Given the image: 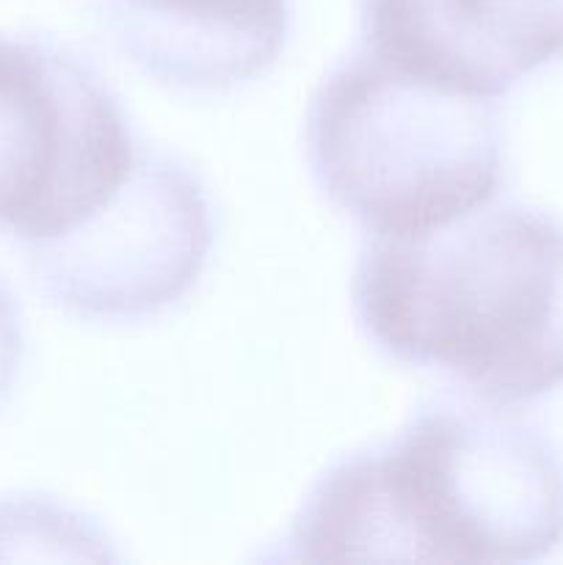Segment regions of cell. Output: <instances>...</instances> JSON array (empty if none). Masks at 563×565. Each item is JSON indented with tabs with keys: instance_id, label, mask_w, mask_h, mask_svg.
<instances>
[{
	"instance_id": "cell-7",
	"label": "cell",
	"mask_w": 563,
	"mask_h": 565,
	"mask_svg": "<svg viewBox=\"0 0 563 565\" xmlns=\"http://www.w3.org/2000/svg\"><path fill=\"white\" fill-rule=\"evenodd\" d=\"M22 351H25V340H22L20 309L0 281V401L14 386L22 364Z\"/></svg>"
},
{
	"instance_id": "cell-4",
	"label": "cell",
	"mask_w": 563,
	"mask_h": 565,
	"mask_svg": "<svg viewBox=\"0 0 563 565\" xmlns=\"http://www.w3.org/2000/svg\"><path fill=\"white\" fill-rule=\"evenodd\" d=\"M138 158L121 99L88 61L0 33V232L59 241L119 193Z\"/></svg>"
},
{
	"instance_id": "cell-1",
	"label": "cell",
	"mask_w": 563,
	"mask_h": 565,
	"mask_svg": "<svg viewBox=\"0 0 563 565\" xmlns=\"http://www.w3.org/2000/svg\"><path fill=\"white\" fill-rule=\"evenodd\" d=\"M563 544V456L506 406L436 401L309 491L285 561L530 563Z\"/></svg>"
},
{
	"instance_id": "cell-3",
	"label": "cell",
	"mask_w": 563,
	"mask_h": 565,
	"mask_svg": "<svg viewBox=\"0 0 563 565\" xmlns=\"http://www.w3.org/2000/svg\"><path fill=\"white\" fill-rule=\"evenodd\" d=\"M320 191L370 235H423L491 202L506 180L495 97L439 86L359 44L307 114Z\"/></svg>"
},
{
	"instance_id": "cell-6",
	"label": "cell",
	"mask_w": 563,
	"mask_h": 565,
	"mask_svg": "<svg viewBox=\"0 0 563 565\" xmlns=\"http://www.w3.org/2000/svg\"><path fill=\"white\" fill-rule=\"evenodd\" d=\"M359 25L370 53L478 97L563 58V0H359Z\"/></svg>"
},
{
	"instance_id": "cell-2",
	"label": "cell",
	"mask_w": 563,
	"mask_h": 565,
	"mask_svg": "<svg viewBox=\"0 0 563 565\" xmlns=\"http://www.w3.org/2000/svg\"><path fill=\"white\" fill-rule=\"evenodd\" d=\"M359 329L491 406L563 386V221L486 202L423 235H373L353 274Z\"/></svg>"
},
{
	"instance_id": "cell-5",
	"label": "cell",
	"mask_w": 563,
	"mask_h": 565,
	"mask_svg": "<svg viewBox=\"0 0 563 565\" xmlns=\"http://www.w3.org/2000/svg\"><path fill=\"white\" fill-rule=\"evenodd\" d=\"M210 246L213 218L196 177L138 149L119 193L75 232L28 248V268L77 318L138 320L196 285Z\"/></svg>"
}]
</instances>
